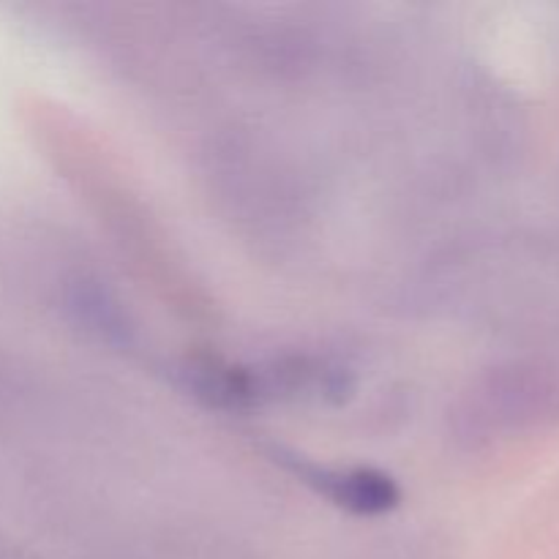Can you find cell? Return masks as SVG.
Returning <instances> with one entry per match:
<instances>
[{"mask_svg": "<svg viewBox=\"0 0 559 559\" xmlns=\"http://www.w3.org/2000/svg\"><path fill=\"white\" fill-rule=\"evenodd\" d=\"M306 486L355 516H382L399 508L402 489L388 473L374 467H320L300 456L282 459Z\"/></svg>", "mask_w": 559, "mask_h": 559, "instance_id": "obj_1", "label": "cell"}, {"mask_svg": "<svg viewBox=\"0 0 559 559\" xmlns=\"http://www.w3.org/2000/svg\"><path fill=\"white\" fill-rule=\"evenodd\" d=\"M191 396L216 409H251L267 402L262 369L227 364L218 358H194L183 369Z\"/></svg>", "mask_w": 559, "mask_h": 559, "instance_id": "obj_2", "label": "cell"}]
</instances>
